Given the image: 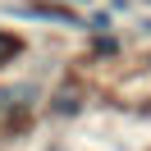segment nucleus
I'll return each instance as SVG.
<instances>
[{"mask_svg":"<svg viewBox=\"0 0 151 151\" xmlns=\"http://www.w3.org/2000/svg\"><path fill=\"white\" fill-rule=\"evenodd\" d=\"M19 50H23V41L14 37V32H0V64H9Z\"/></svg>","mask_w":151,"mask_h":151,"instance_id":"nucleus-1","label":"nucleus"}]
</instances>
